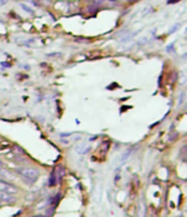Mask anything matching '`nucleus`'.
Wrapping results in <instances>:
<instances>
[{"label": "nucleus", "instance_id": "f257e3e1", "mask_svg": "<svg viewBox=\"0 0 187 217\" xmlns=\"http://www.w3.org/2000/svg\"><path fill=\"white\" fill-rule=\"evenodd\" d=\"M17 173L23 177V179L26 180L29 183H33L37 180L38 176H40V171L36 168H30V167H20L17 169Z\"/></svg>", "mask_w": 187, "mask_h": 217}, {"label": "nucleus", "instance_id": "f03ea898", "mask_svg": "<svg viewBox=\"0 0 187 217\" xmlns=\"http://www.w3.org/2000/svg\"><path fill=\"white\" fill-rule=\"evenodd\" d=\"M0 192L7 193V194L10 195H14L19 192V190L14 184L10 183L8 181H5V180H0Z\"/></svg>", "mask_w": 187, "mask_h": 217}, {"label": "nucleus", "instance_id": "7ed1b4c3", "mask_svg": "<svg viewBox=\"0 0 187 217\" xmlns=\"http://www.w3.org/2000/svg\"><path fill=\"white\" fill-rule=\"evenodd\" d=\"M90 149H91V146H90L89 144L85 143V142H83V143H79L78 145H76V147H74V151H76L77 154L84 155V154H87L88 152L90 151Z\"/></svg>", "mask_w": 187, "mask_h": 217}, {"label": "nucleus", "instance_id": "20e7f679", "mask_svg": "<svg viewBox=\"0 0 187 217\" xmlns=\"http://www.w3.org/2000/svg\"><path fill=\"white\" fill-rule=\"evenodd\" d=\"M0 202H5V203H12V202H16L13 195L7 194V193L0 192Z\"/></svg>", "mask_w": 187, "mask_h": 217}, {"label": "nucleus", "instance_id": "39448f33", "mask_svg": "<svg viewBox=\"0 0 187 217\" xmlns=\"http://www.w3.org/2000/svg\"><path fill=\"white\" fill-rule=\"evenodd\" d=\"M132 151H134V147H132V149H129L127 152H126V153L122 154V162H124V160H126L128 157H129L130 155H132Z\"/></svg>", "mask_w": 187, "mask_h": 217}, {"label": "nucleus", "instance_id": "423d86ee", "mask_svg": "<svg viewBox=\"0 0 187 217\" xmlns=\"http://www.w3.org/2000/svg\"><path fill=\"white\" fill-rule=\"evenodd\" d=\"M184 97H185V92H182V93H180V102H178V105H180V106H182L183 105V103H184Z\"/></svg>", "mask_w": 187, "mask_h": 217}, {"label": "nucleus", "instance_id": "0eeeda50", "mask_svg": "<svg viewBox=\"0 0 187 217\" xmlns=\"http://www.w3.org/2000/svg\"><path fill=\"white\" fill-rule=\"evenodd\" d=\"M8 146H9V144H8L7 142H3V143H0V151H2V150L7 149Z\"/></svg>", "mask_w": 187, "mask_h": 217}, {"label": "nucleus", "instance_id": "6e6552de", "mask_svg": "<svg viewBox=\"0 0 187 217\" xmlns=\"http://www.w3.org/2000/svg\"><path fill=\"white\" fill-rule=\"evenodd\" d=\"M21 7H22V8H23V9H24V10H26L27 12H30V13H33V12H34L33 10L31 9V8L26 7V6H25V5H23V3H21Z\"/></svg>", "mask_w": 187, "mask_h": 217}, {"label": "nucleus", "instance_id": "1a4fd4ad", "mask_svg": "<svg viewBox=\"0 0 187 217\" xmlns=\"http://www.w3.org/2000/svg\"><path fill=\"white\" fill-rule=\"evenodd\" d=\"M176 1H180V0H169L167 2H169V3H173V2H176Z\"/></svg>", "mask_w": 187, "mask_h": 217}, {"label": "nucleus", "instance_id": "9d476101", "mask_svg": "<svg viewBox=\"0 0 187 217\" xmlns=\"http://www.w3.org/2000/svg\"><path fill=\"white\" fill-rule=\"evenodd\" d=\"M44 1H47V2H50L51 0H44Z\"/></svg>", "mask_w": 187, "mask_h": 217}, {"label": "nucleus", "instance_id": "9b49d317", "mask_svg": "<svg viewBox=\"0 0 187 217\" xmlns=\"http://www.w3.org/2000/svg\"><path fill=\"white\" fill-rule=\"evenodd\" d=\"M34 217H46V216H41L40 215V216H34Z\"/></svg>", "mask_w": 187, "mask_h": 217}, {"label": "nucleus", "instance_id": "f8f14e48", "mask_svg": "<svg viewBox=\"0 0 187 217\" xmlns=\"http://www.w3.org/2000/svg\"><path fill=\"white\" fill-rule=\"evenodd\" d=\"M112 1H115V0H112Z\"/></svg>", "mask_w": 187, "mask_h": 217}]
</instances>
